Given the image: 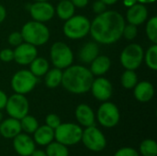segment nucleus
Returning a JSON list of instances; mask_svg holds the SVG:
<instances>
[{
	"label": "nucleus",
	"instance_id": "obj_42",
	"mask_svg": "<svg viewBox=\"0 0 157 156\" xmlns=\"http://www.w3.org/2000/svg\"><path fill=\"white\" fill-rule=\"evenodd\" d=\"M30 156H47L46 153L41 150H34Z\"/></svg>",
	"mask_w": 157,
	"mask_h": 156
},
{
	"label": "nucleus",
	"instance_id": "obj_1",
	"mask_svg": "<svg viewBox=\"0 0 157 156\" xmlns=\"http://www.w3.org/2000/svg\"><path fill=\"white\" fill-rule=\"evenodd\" d=\"M124 26L125 19L121 14L114 10H106L93 19L89 33L97 43L112 44L122 36Z\"/></svg>",
	"mask_w": 157,
	"mask_h": 156
},
{
	"label": "nucleus",
	"instance_id": "obj_14",
	"mask_svg": "<svg viewBox=\"0 0 157 156\" xmlns=\"http://www.w3.org/2000/svg\"><path fill=\"white\" fill-rule=\"evenodd\" d=\"M38 55L36 46L22 42L14 50V61L20 65L29 64Z\"/></svg>",
	"mask_w": 157,
	"mask_h": 156
},
{
	"label": "nucleus",
	"instance_id": "obj_12",
	"mask_svg": "<svg viewBox=\"0 0 157 156\" xmlns=\"http://www.w3.org/2000/svg\"><path fill=\"white\" fill-rule=\"evenodd\" d=\"M29 13L35 21L43 23L51 20L53 17L55 9L53 6L47 1H38L30 6Z\"/></svg>",
	"mask_w": 157,
	"mask_h": 156
},
{
	"label": "nucleus",
	"instance_id": "obj_11",
	"mask_svg": "<svg viewBox=\"0 0 157 156\" xmlns=\"http://www.w3.org/2000/svg\"><path fill=\"white\" fill-rule=\"evenodd\" d=\"M29 108V101L26 97L24 95L15 93L7 98V102L5 108L10 118H14L20 120L23 117L28 115Z\"/></svg>",
	"mask_w": 157,
	"mask_h": 156
},
{
	"label": "nucleus",
	"instance_id": "obj_4",
	"mask_svg": "<svg viewBox=\"0 0 157 156\" xmlns=\"http://www.w3.org/2000/svg\"><path fill=\"white\" fill-rule=\"evenodd\" d=\"M90 20L82 15H74L63 25L64 35L71 40H80L86 36L90 30Z\"/></svg>",
	"mask_w": 157,
	"mask_h": 156
},
{
	"label": "nucleus",
	"instance_id": "obj_26",
	"mask_svg": "<svg viewBox=\"0 0 157 156\" xmlns=\"http://www.w3.org/2000/svg\"><path fill=\"white\" fill-rule=\"evenodd\" d=\"M46 154L47 156H68V149L67 146L58 143V142H52L47 145L46 148Z\"/></svg>",
	"mask_w": 157,
	"mask_h": 156
},
{
	"label": "nucleus",
	"instance_id": "obj_21",
	"mask_svg": "<svg viewBox=\"0 0 157 156\" xmlns=\"http://www.w3.org/2000/svg\"><path fill=\"white\" fill-rule=\"evenodd\" d=\"M99 48L97 42L88 41L79 51V59L84 63H91L98 55Z\"/></svg>",
	"mask_w": 157,
	"mask_h": 156
},
{
	"label": "nucleus",
	"instance_id": "obj_20",
	"mask_svg": "<svg viewBox=\"0 0 157 156\" xmlns=\"http://www.w3.org/2000/svg\"><path fill=\"white\" fill-rule=\"evenodd\" d=\"M110 65H111V62L108 56L98 55L91 63V67L89 70L93 75L101 76L109 70Z\"/></svg>",
	"mask_w": 157,
	"mask_h": 156
},
{
	"label": "nucleus",
	"instance_id": "obj_39",
	"mask_svg": "<svg viewBox=\"0 0 157 156\" xmlns=\"http://www.w3.org/2000/svg\"><path fill=\"white\" fill-rule=\"evenodd\" d=\"M73 5L75 6V7H85L87 4H88V0H70Z\"/></svg>",
	"mask_w": 157,
	"mask_h": 156
},
{
	"label": "nucleus",
	"instance_id": "obj_6",
	"mask_svg": "<svg viewBox=\"0 0 157 156\" xmlns=\"http://www.w3.org/2000/svg\"><path fill=\"white\" fill-rule=\"evenodd\" d=\"M50 56L54 67L65 69L70 66L74 61V54L70 47L62 41H57L51 47Z\"/></svg>",
	"mask_w": 157,
	"mask_h": 156
},
{
	"label": "nucleus",
	"instance_id": "obj_27",
	"mask_svg": "<svg viewBox=\"0 0 157 156\" xmlns=\"http://www.w3.org/2000/svg\"><path fill=\"white\" fill-rule=\"evenodd\" d=\"M121 83L125 89H132L138 83V77L133 70H126L121 77Z\"/></svg>",
	"mask_w": 157,
	"mask_h": 156
},
{
	"label": "nucleus",
	"instance_id": "obj_36",
	"mask_svg": "<svg viewBox=\"0 0 157 156\" xmlns=\"http://www.w3.org/2000/svg\"><path fill=\"white\" fill-rule=\"evenodd\" d=\"M0 60L5 63H9L14 60V51L11 49H4L0 51Z\"/></svg>",
	"mask_w": 157,
	"mask_h": 156
},
{
	"label": "nucleus",
	"instance_id": "obj_22",
	"mask_svg": "<svg viewBox=\"0 0 157 156\" xmlns=\"http://www.w3.org/2000/svg\"><path fill=\"white\" fill-rule=\"evenodd\" d=\"M54 139V130L47 125L39 126L34 131V142L40 145H48Z\"/></svg>",
	"mask_w": 157,
	"mask_h": 156
},
{
	"label": "nucleus",
	"instance_id": "obj_33",
	"mask_svg": "<svg viewBox=\"0 0 157 156\" xmlns=\"http://www.w3.org/2000/svg\"><path fill=\"white\" fill-rule=\"evenodd\" d=\"M45 121H46V125L49 126L50 128H52V130H55L62 123L61 119L56 114H49L46 117Z\"/></svg>",
	"mask_w": 157,
	"mask_h": 156
},
{
	"label": "nucleus",
	"instance_id": "obj_43",
	"mask_svg": "<svg viewBox=\"0 0 157 156\" xmlns=\"http://www.w3.org/2000/svg\"><path fill=\"white\" fill-rule=\"evenodd\" d=\"M102 2H104L107 6H110V5H114L115 3H117L118 0H101Z\"/></svg>",
	"mask_w": 157,
	"mask_h": 156
},
{
	"label": "nucleus",
	"instance_id": "obj_5",
	"mask_svg": "<svg viewBox=\"0 0 157 156\" xmlns=\"http://www.w3.org/2000/svg\"><path fill=\"white\" fill-rule=\"evenodd\" d=\"M82 133V128L75 123H61L54 130V138L56 142L65 146H71L81 141Z\"/></svg>",
	"mask_w": 157,
	"mask_h": 156
},
{
	"label": "nucleus",
	"instance_id": "obj_23",
	"mask_svg": "<svg viewBox=\"0 0 157 156\" xmlns=\"http://www.w3.org/2000/svg\"><path fill=\"white\" fill-rule=\"evenodd\" d=\"M75 7L70 0H60L56 6L55 12L59 18L67 20L75 15Z\"/></svg>",
	"mask_w": 157,
	"mask_h": 156
},
{
	"label": "nucleus",
	"instance_id": "obj_13",
	"mask_svg": "<svg viewBox=\"0 0 157 156\" xmlns=\"http://www.w3.org/2000/svg\"><path fill=\"white\" fill-rule=\"evenodd\" d=\"M90 90L92 91V94L96 99L103 102L109 100L113 93L111 83L107 78L101 76L93 80Z\"/></svg>",
	"mask_w": 157,
	"mask_h": 156
},
{
	"label": "nucleus",
	"instance_id": "obj_32",
	"mask_svg": "<svg viewBox=\"0 0 157 156\" xmlns=\"http://www.w3.org/2000/svg\"><path fill=\"white\" fill-rule=\"evenodd\" d=\"M137 32H138L137 26L129 23L128 25L125 24L123 30H122V36L128 40H132L137 36Z\"/></svg>",
	"mask_w": 157,
	"mask_h": 156
},
{
	"label": "nucleus",
	"instance_id": "obj_19",
	"mask_svg": "<svg viewBox=\"0 0 157 156\" xmlns=\"http://www.w3.org/2000/svg\"><path fill=\"white\" fill-rule=\"evenodd\" d=\"M133 89V95L135 98L140 102L150 101L155 94L154 86L148 81H142L137 83Z\"/></svg>",
	"mask_w": 157,
	"mask_h": 156
},
{
	"label": "nucleus",
	"instance_id": "obj_28",
	"mask_svg": "<svg viewBox=\"0 0 157 156\" xmlns=\"http://www.w3.org/2000/svg\"><path fill=\"white\" fill-rule=\"evenodd\" d=\"M21 130H23L27 133H34V131L38 129L39 123L38 120L30 115H26L20 120Z\"/></svg>",
	"mask_w": 157,
	"mask_h": 156
},
{
	"label": "nucleus",
	"instance_id": "obj_45",
	"mask_svg": "<svg viewBox=\"0 0 157 156\" xmlns=\"http://www.w3.org/2000/svg\"><path fill=\"white\" fill-rule=\"evenodd\" d=\"M2 119H3V114H2L1 111H0V122H1V120H2Z\"/></svg>",
	"mask_w": 157,
	"mask_h": 156
},
{
	"label": "nucleus",
	"instance_id": "obj_40",
	"mask_svg": "<svg viewBox=\"0 0 157 156\" xmlns=\"http://www.w3.org/2000/svg\"><path fill=\"white\" fill-rule=\"evenodd\" d=\"M6 8L0 5V23H2L5 18H6Z\"/></svg>",
	"mask_w": 157,
	"mask_h": 156
},
{
	"label": "nucleus",
	"instance_id": "obj_25",
	"mask_svg": "<svg viewBox=\"0 0 157 156\" xmlns=\"http://www.w3.org/2000/svg\"><path fill=\"white\" fill-rule=\"evenodd\" d=\"M63 77V72L61 69L54 67L52 70H48L45 74V85L49 88H55L61 85Z\"/></svg>",
	"mask_w": 157,
	"mask_h": 156
},
{
	"label": "nucleus",
	"instance_id": "obj_37",
	"mask_svg": "<svg viewBox=\"0 0 157 156\" xmlns=\"http://www.w3.org/2000/svg\"><path fill=\"white\" fill-rule=\"evenodd\" d=\"M93 11L97 14V15H99L103 12H105L107 9V5L102 2L101 0H97L93 3Z\"/></svg>",
	"mask_w": 157,
	"mask_h": 156
},
{
	"label": "nucleus",
	"instance_id": "obj_7",
	"mask_svg": "<svg viewBox=\"0 0 157 156\" xmlns=\"http://www.w3.org/2000/svg\"><path fill=\"white\" fill-rule=\"evenodd\" d=\"M144 51L138 43H132L124 48L121 54V63L126 70L138 69L144 60Z\"/></svg>",
	"mask_w": 157,
	"mask_h": 156
},
{
	"label": "nucleus",
	"instance_id": "obj_41",
	"mask_svg": "<svg viewBox=\"0 0 157 156\" xmlns=\"http://www.w3.org/2000/svg\"><path fill=\"white\" fill-rule=\"evenodd\" d=\"M137 3V0H123V4L127 7H131Z\"/></svg>",
	"mask_w": 157,
	"mask_h": 156
},
{
	"label": "nucleus",
	"instance_id": "obj_29",
	"mask_svg": "<svg viewBox=\"0 0 157 156\" xmlns=\"http://www.w3.org/2000/svg\"><path fill=\"white\" fill-rule=\"evenodd\" d=\"M146 65L154 71L157 70V45H152L144 55Z\"/></svg>",
	"mask_w": 157,
	"mask_h": 156
},
{
	"label": "nucleus",
	"instance_id": "obj_38",
	"mask_svg": "<svg viewBox=\"0 0 157 156\" xmlns=\"http://www.w3.org/2000/svg\"><path fill=\"white\" fill-rule=\"evenodd\" d=\"M7 96L6 95L5 92L0 90V110L6 108V102H7Z\"/></svg>",
	"mask_w": 157,
	"mask_h": 156
},
{
	"label": "nucleus",
	"instance_id": "obj_9",
	"mask_svg": "<svg viewBox=\"0 0 157 156\" xmlns=\"http://www.w3.org/2000/svg\"><path fill=\"white\" fill-rule=\"evenodd\" d=\"M81 141L84 145L93 152H100L105 149L107 145V141L104 134L94 126L86 127L85 131H83Z\"/></svg>",
	"mask_w": 157,
	"mask_h": 156
},
{
	"label": "nucleus",
	"instance_id": "obj_30",
	"mask_svg": "<svg viewBox=\"0 0 157 156\" xmlns=\"http://www.w3.org/2000/svg\"><path fill=\"white\" fill-rule=\"evenodd\" d=\"M140 153L143 156H157V144L154 140H144L140 145Z\"/></svg>",
	"mask_w": 157,
	"mask_h": 156
},
{
	"label": "nucleus",
	"instance_id": "obj_18",
	"mask_svg": "<svg viewBox=\"0 0 157 156\" xmlns=\"http://www.w3.org/2000/svg\"><path fill=\"white\" fill-rule=\"evenodd\" d=\"M75 118L84 127L95 125V114L93 109L86 104H80L75 109Z\"/></svg>",
	"mask_w": 157,
	"mask_h": 156
},
{
	"label": "nucleus",
	"instance_id": "obj_8",
	"mask_svg": "<svg viewBox=\"0 0 157 156\" xmlns=\"http://www.w3.org/2000/svg\"><path fill=\"white\" fill-rule=\"evenodd\" d=\"M37 82V77L29 70H19L13 75L11 86L15 93L26 95L34 89Z\"/></svg>",
	"mask_w": 157,
	"mask_h": 156
},
{
	"label": "nucleus",
	"instance_id": "obj_2",
	"mask_svg": "<svg viewBox=\"0 0 157 156\" xmlns=\"http://www.w3.org/2000/svg\"><path fill=\"white\" fill-rule=\"evenodd\" d=\"M94 75L90 70L82 65H70L63 72L61 84L72 94H84L90 90Z\"/></svg>",
	"mask_w": 157,
	"mask_h": 156
},
{
	"label": "nucleus",
	"instance_id": "obj_16",
	"mask_svg": "<svg viewBox=\"0 0 157 156\" xmlns=\"http://www.w3.org/2000/svg\"><path fill=\"white\" fill-rule=\"evenodd\" d=\"M148 17V10L144 4L136 3L129 7L126 13V18L130 24L139 26L143 24Z\"/></svg>",
	"mask_w": 157,
	"mask_h": 156
},
{
	"label": "nucleus",
	"instance_id": "obj_3",
	"mask_svg": "<svg viewBox=\"0 0 157 156\" xmlns=\"http://www.w3.org/2000/svg\"><path fill=\"white\" fill-rule=\"evenodd\" d=\"M21 35L24 42L34 46L44 45L50 38V31L46 25L39 21H29L26 23L21 29Z\"/></svg>",
	"mask_w": 157,
	"mask_h": 156
},
{
	"label": "nucleus",
	"instance_id": "obj_17",
	"mask_svg": "<svg viewBox=\"0 0 157 156\" xmlns=\"http://www.w3.org/2000/svg\"><path fill=\"white\" fill-rule=\"evenodd\" d=\"M20 121L14 118H9L0 122V134L6 139L16 137L21 132Z\"/></svg>",
	"mask_w": 157,
	"mask_h": 156
},
{
	"label": "nucleus",
	"instance_id": "obj_34",
	"mask_svg": "<svg viewBox=\"0 0 157 156\" xmlns=\"http://www.w3.org/2000/svg\"><path fill=\"white\" fill-rule=\"evenodd\" d=\"M23 38L21 35V32L18 31H14L12 32L9 36H8V43L14 47L18 46L19 44H21L23 42Z\"/></svg>",
	"mask_w": 157,
	"mask_h": 156
},
{
	"label": "nucleus",
	"instance_id": "obj_44",
	"mask_svg": "<svg viewBox=\"0 0 157 156\" xmlns=\"http://www.w3.org/2000/svg\"><path fill=\"white\" fill-rule=\"evenodd\" d=\"M156 0H137V2H139L140 4H150V3H155Z\"/></svg>",
	"mask_w": 157,
	"mask_h": 156
},
{
	"label": "nucleus",
	"instance_id": "obj_31",
	"mask_svg": "<svg viewBox=\"0 0 157 156\" xmlns=\"http://www.w3.org/2000/svg\"><path fill=\"white\" fill-rule=\"evenodd\" d=\"M145 31H146V35L148 37V39L150 40V41H152L154 44L157 43V17L155 16L153 17H151L147 24H146V28H145Z\"/></svg>",
	"mask_w": 157,
	"mask_h": 156
},
{
	"label": "nucleus",
	"instance_id": "obj_15",
	"mask_svg": "<svg viewBox=\"0 0 157 156\" xmlns=\"http://www.w3.org/2000/svg\"><path fill=\"white\" fill-rule=\"evenodd\" d=\"M13 139V147L20 156H30L35 150V142L29 135L19 133Z\"/></svg>",
	"mask_w": 157,
	"mask_h": 156
},
{
	"label": "nucleus",
	"instance_id": "obj_10",
	"mask_svg": "<svg viewBox=\"0 0 157 156\" xmlns=\"http://www.w3.org/2000/svg\"><path fill=\"white\" fill-rule=\"evenodd\" d=\"M97 118L100 125L105 128H113L120 121V111L117 106L111 102L105 101L98 109Z\"/></svg>",
	"mask_w": 157,
	"mask_h": 156
},
{
	"label": "nucleus",
	"instance_id": "obj_46",
	"mask_svg": "<svg viewBox=\"0 0 157 156\" xmlns=\"http://www.w3.org/2000/svg\"><path fill=\"white\" fill-rule=\"evenodd\" d=\"M36 2H38V1H48V0H35Z\"/></svg>",
	"mask_w": 157,
	"mask_h": 156
},
{
	"label": "nucleus",
	"instance_id": "obj_24",
	"mask_svg": "<svg viewBox=\"0 0 157 156\" xmlns=\"http://www.w3.org/2000/svg\"><path fill=\"white\" fill-rule=\"evenodd\" d=\"M49 70V63L43 57H36L29 63V71L36 76H43Z\"/></svg>",
	"mask_w": 157,
	"mask_h": 156
},
{
	"label": "nucleus",
	"instance_id": "obj_35",
	"mask_svg": "<svg viewBox=\"0 0 157 156\" xmlns=\"http://www.w3.org/2000/svg\"><path fill=\"white\" fill-rule=\"evenodd\" d=\"M114 156H139L138 152L131 147H124L118 150Z\"/></svg>",
	"mask_w": 157,
	"mask_h": 156
}]
</instances>
